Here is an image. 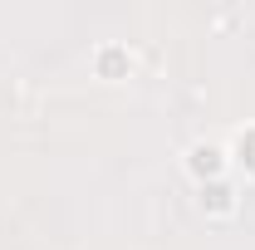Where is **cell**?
<instances>
[{
  "label": "cell",
  "mask_w": 255,
  "mask_h": 250,
  "mask_svg": "<svg viewBox=\"0 0 255 250\" xmlns=\"http://www.w3.org/2000/svg\"><path fill=\"white\" fill-rule=\"evenodd\" d=\"M241 157H246V162L255 167V132H251V137H241Z\"/></svg>",
  "instance_id": "obj_3"
},
{
  "label": "cell",
  "mask_w": 255,
  "mask_h": 250,
  "mask_svg": "<svg viewBox=\"0 0 255 250\" xmlns=\"http://www.w3.org/2000/svg\"><path fill=\"white\" fill-rule=\"evenodd\" d=\"M191 167H196V172H221V152H216V147H196V152H191Z\"/></svg>",
  "instance_id": "obj_1"
},
{
  "label": "cell",
  "mask_w": 255,
  "mask_h": 250,
  "mask_svg": "<svg viewBox=\"0 0 255 250\" xmlns=\"http://www.w3.org/2000/svg\"><path fill=\"white\" fill-rule=\"evenodd\" d=\"M206 196H211V206H216V211H226V206H231V191H226L221 182H216L211 191H201V201H206Z\"/></svg>",
  "instance_id": "obj_2"
}]
</instances>
